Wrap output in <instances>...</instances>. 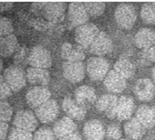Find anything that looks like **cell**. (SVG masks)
Returning a JSON list of instances; mask_svg holds the SVG:
<instances>
[{
	"mask_svg": "<svg viewBox=\"0 0 155 140\" xmlns=\"http://www.w3.org/2000/svg\"><path fill=\"white\" fill-rule=\"evenodd\" d=\"M86 71L90 80L99 82L104 80L109 70V62L103 57L92 56L87 61Z\"/></svg>",
	"mask_w": 155,
	"mask_h": 140,
	"instance_id": "cell-1",
	"label": "cell"
},
{
	"mask_svg": "<svg viewBox=\"0 0 155 140\" xmlns=\"http://www.w3.org/2000/svg\"><path fill=\"white\" fill-rule=\"evenodd\" d=\"M114 16L119 27L130 30L135 25L137 19V12L133 5L122 3L117 5Z\"/></svg>",
	"mask_w": 155,
	"mask_h": 140,
	"instance_id": "cell-2",
	"label": "cell"
},
{
	"mask_svg": "<svg viewBox=\"0 0 155 140\" xmlns=\"http://www.w3.org/2000/svg\"><path fill=\"white\" fill-rule=\"evenodd\" d=\"M10 86L12 92H18L22 89L27 83V75L21 67L16 65L10 66L4 70L2 75Z\"/></svg>",
	"mask_w": 155,
	"mask_h": 140,
	"instance_id": "cell-3",
	"label": "cell"
},
{
	"mask_svg": "<svg viewBox=\"0 0 155 140\" xmlns=\"http://www.w3.org/2000/svg\"><path fill=\"white\" fill-rule=\"evenodd\" d=\"M99 33V28L94 24L88 22L75 29L74 39L78 46L83 49H86L90 47Z\"/></svg>",
	"mask_w": 155,
	"mask_h": 140,
	"instance_id": "cell-4",
	"label": "cell"
},
{
	"mask_svg": "<svg viewBox=\"0 0 155 140\" xmlns=\"http://www.w3.org/2000/svg\"><path fill=\"white\" fill-rule=\"evenodd\" d=\"M28 64L32 67L47 69L51 67L52 57L48 49L41 46H35L29 52Z\"/></svg>",
	"mask_w": 155,
	"mask_h": 140,
	"instance_id": "cell-5",
	"label": "cell"
},
{
	"mask_svg": "<svg viewBox=\"0 0 155 140\" xmlns=\"http://www.w3.org/2000/svg\"><path fill=\"white\" fill-rule=\"evenodd\" d=\"M38 118L35 114L28 110H21L16 113L12 123L15 128H18L23 131L33 132L35 131L38 125Z\"/></svg>",
	"mask_w": 155,
	"mask_h": 140,
	"instance_id": "cell-6",
	"label": "cell"
},
{
	"mask_svg": "<svg viewBox=\"0 0 155 140\" xmlns=\"http://www.w3.org/2000/svg\"><path fill=\"white\" fill-rule=\"evenodd\" d=\"M67 14L68 21L71 26L76 28L88 23L90 18L82 3H71L68 7Z\"/></svg>",
	"mask_w": 155,
	"mask_h": 140,
	"instance_id": "cell-7",
	"label": "cell"
},
{
	"mask_svg": "<svg viewBox=\"0 0 155 140\" xmlns=\"http://www.w3.org/2000/svg\"><path fill=\"white\" fill-rule=\"evenodd\" d=\"M114 49L111 38L105 32H100L95 39L89 47V51L94 56H102L109 54Z\"/></svg>",
	"mask_w": 155,
	"mask_h": 140,
	"instance_id": "cell-8",
	"label": "cell"
},
{
	"mask_svg": "<svg viewBox=\"0 0 155 140\" xmlns=\"http://www.w3.org/2000/svg\"><path fill=\"white\" fill-rule=\"evenodd\" d=\"M35 114L41 123H50L55 121L59 115L58 103L54 99H49L46 103L35 109Z\"/></svg>",
	"mask_w": 155,
	"mask_h": 140,
	"instance_id": "cell-9",
	"label": "cell"
},
{
	"mask_svg": "<svg viewBox=\"0 0 155 140\" xmlns=\"http://www.w3.org/2000/svg\"><path fill=\"white\" fill-rule=\"evenodd\" d=\"M51 97V93L48 88L42 86H35L29 89L26 94L27 103L32 109H37L41 105L48 101Z\"/></svg>",
	"mask_w": 155,
	"mask_h": 140,
	"instance_id": "cell-10",
	"label": "cell"
},
{
	"mask_svg": "<svg viewBox=\"0 0 155 140\" xmlns=\"http://www.w3.org/2000/svg\"><path fill=\"white\" fill-rule=\"evenodd\" d=\"M66 5L64 3H45L41 4V12L45 19L52 24H57L64 18Z\"/></svg>",
	"mask_w": 155,
	"mask_h": 140,
	"instance_id": "cell-11",
	"label": "cell"
},
{
	"mask_svg": "<svg viewBox=\"0 0 155 140\" xmlns=\"http://www.w3.org/2000/svg\"><path fill=\"white\" fill-rule=\"evenodd\" d=\"M63 75L68 82L77 83L81 82L86 73V66L83 62L64 61L62 64Z\"/></svg>",
	"mask_w": 155,
	"mask_h": 140,
	"instance_id": "cell-12",
	"label": "cell"
},
{
	"mask_svg": "<svg viewBox=\"0 0 155 140\" xmlns=\"http://www.w3.org/2000/svg\"><path fill=\"white\" fill-rule=\"evenodd\" d=\"M118 97L113 94H105L100 96L95 103L97 110L105 114L109 119L116 117Z\"/></svg>",
	"mask_w": 155,
	"mask_h": 140,
	"instance_id": "cell-13",
	"label": "cell"
},
{
	"mask_svg": "<svg viewBox=\"0 0 155 140\" xmlns=\"http://www.w3.org/2000/svg\"><path fill=\"white\" fill-rule=\"evenodd\" d=\"M133 92L136 97L142 102H149L155 95V87L153 82L147 78H141L136 82Z\"/></svg>",
	"mask_w": 155,
	"mask_h": 140,
	"instance_id": "cell-14",
	"label": "cell"
},
{
	"mask_svg": "<svg viewBox=\"0 0 155 140\" xmlns=\"http://www.w3.org/2000/svg\"><path fill=\"white\" fill-rule=\"evenodd\" d=\"M62 108L67 115V117H71L73 120L82 121L86 117L87 110L80 106L71 95L64 96L62 103Z\"/></svg>",
	"mask_w": 155,
	"mask_h": 140,
	"instance_id": "cell-15",
	"label": "cell"
},
{
	"mask_svg": "<svg viewBox=\"0 0 155 140\" xmlns=\"http://www.w3.org/2000/svg\"><path fill=\"white\" fill-rule=\"evenodd\" d=\"M74 99L80 106L87 110L97 101L96 92L93 87L83 85L75 90Z\"/></svg>",
	"mask_w": 155,
	"mask_h": 140,
	"instance_id": "cell-16",
	"label": "cell"
},
{
	"mask_svg": "<svg viewBox=\"0 0 155 140\" xmlns=\"http://www.w3.org/2000/svg\"><path fill=\"white\" fill-rule=\"evenodd\" d=\"M83 134L87 140H103L106 136V130L101 122L91 119L85 123Z\"/></svg>",
	"mask_w": 155,
	"mask_h": 140,
	"instance_id": "cell-17",
	"label": "cell"
},
{
	"mask_svg": "<svg viewBox=\"0 0 155 140\" xmlns=\"http://www.w3.org/2000/svg\"><path fill=\"white\" fill-rule=\"evenodd\" d=\"M61 57L64 61L71 62H82L85 58L84 49L77 44H71L70 42H64L61 47Z\"/></svg>",
	"mask_w": 155,
	"mask_h": 140,
	"instance_id": "cell-18",
	"label": "cell"
},
{
	"mask_svg": "<svg viewBox=\"0 0 155 140\" xmlns=\"http://www.w3.org/2000/svg\"><path fill=\"white\" fill-rule=\"evenodd\" d=\"M135 110V103L130 95H122L118 97L116 117L120 121L129 120Z\"/></svg>",
	"mask_w": 155,
	"mask_h": 140,
	"instance_id": "cell-19",
	"label": "cell"
},
{
	"mask_svg": "<svg viewBox=\"0 0 155 140\" xmlns=\"http://www.w3.org/2000/svg\"><path fill=\"white\" fill-rule=\"evenodd\" d=\"M52 130L56 137L60 139L77 132V124L73 119L66 116L56 122Z\"/></svg>",
	"mask_w": 155,
	"mask_h": 140,
	"instance_id": "cell-20",
	"label": "cell"
},
{
	"mask_svg": "<svg viewBox=\"0 0 155 140\" xmlns=\"http://www.w3.org/2000/svg\"><path fill=\"white\" fill-rule=\"evenodd\" d=\"M103 83L107 89L113 94L123 92L126 88L127 82L123 76L116 73V71L110 70L103 80Z\"/></svg>",
	"mask_w": 155,
	"mask_h": 140,
	"instance_id": "cell-21",
	"label": "cell"
},
{
	"mask_svg": "<svg viewBox=\"0 0 155 140\" xmlns=\"http://www.w3.org/2000/svg\"><path fill=\"white\" fill-rule=\"evenodd\" d=\"M133 42L136 47L141 50L155 46V31L152 28H140L136 33Z\"/></svg>",
	"mask_w": 155,
	"mask_h": 140,
	"instance_id": "cell-22",
	"label": "cell"
},
{
	"mask_svg": "<svg viewBox=\"0 0 155 140\" xmlns=\"http://www.w3.org/2000/svg\"><path fill=\"white\" fill-rule=\"evenodd\" d=\"M27 80L29 83L34 86L45 87L50 81V74L47 69L37 68L30 67L26 72Z\"/></svg>",
	"mask_w": 155,
	"mask_h": 140,
	"instance_id": "cell-23",
	"label": "cell"
},
{
	"mask_svg": "<svg viewBox=\"0 0 155 140\" xmlns=\"http://www.w3.org/2000/svg\"><path fill=\"white\" fill-rule=\"evenodd\" d=\"M136 118L145 129H152L155 126V108L146 104L140 105L136 111Z\"/></svg>",
	"mask_w": 155,
	"mask_h": 140,
	"instance_id": "cell-24",
	"label": "cell"
},
{
	"mask_svg": "<svg viewBox=\"0 0 155 140\" xmlns=\"http://www.w3.org/2000/svg\"><path fill=\"white\" fill-rule=\"evenodd\" d=\"M124 130L126 136L133 140H140L145 134V129L144 125L138 121L136 117H131L130 119L127 120Z\"/></svg>",
	"mask_w": 155,
	"mask_h": 140,
	"instance_id": "cell-25",
	"label": "cell"
},
{
	"mask_svg": "<svg viewBox=\"0 0 155 140\" xmlns=\"http://www.w3.org/2000/svg\"><path fill=\"white\" fill-rule=\"evenodd\" d=\"M114 70L124 79H130L136 73L134 63L126 57H120L114 66Z\"/></svg>",
	"mask_w": 155,
	"mask_h": 140,
	"instance_id": "cell-26",
	"label": "cell"
},
{
	"mask_svg": "<svg viewBox=\"0 0 155 140\" xmlns=\"http://www.w3.org/2000/svg\"><path fill=\"white\" fill-rule=\"evenodd\" d=\"M19 47L18 39L14 34H11L5 37H1L0 39V54L3 58H7L14 54Z\"/></svg>",
	"mask_w": 155,
	"mask_h": 140,
	"instance_id": "cell-27",
	"label": "cell"
},
{
	"mask_svg": "<svg viewBox=\"0 0 155 140\" xmlns=\"http://www.w3.org/2000/svg\"><path fill=\"white\" fill-rule=\"evenodd\" d=\"M142 21L147 25H155V5L153 3H145L140 10Z\"/></svg>",
	"mask_w": 155,
	"mask_h": 140,
	"instance_id": "cell-28",
	"label": "cell"
},
{
	"mask_svg": "<svg viewBox=\"0 0 155 140\" xmlns=\"http://www.w3.org/2000/svg\"><path fill=\"white\" fill-rule=\"evenodd\" d=\"M29 52L30 51L26 46L19 45L17 50L15 51V53L13 54V62H14V64L16 66H19V67H20V65L28 64Z\"/></svg>",
	"mask_w": 155,
	"mask_h": 140,
	"instance_id": "cell-29",
	"label": "cell"
},
{
	"mask_svg": "<svg viewBox=\"0 0 155 140\" xmlns=\"http://www.w3.org/2000/svg\"><path fill=\"white\" fill-rule=\"evenodd\" d=\"M84 5L88 15L93 18L100 17L105 11V4L101 2H87Z\"/></svg>",
	"mask_w": 155,
	"mask_h": 140,
	"instance_id": "cell-30",
	"label": "cell"
},
{
	"mask_svg": "<svg viewBox=\"0 0 155 140\" xmlns=\"http://www.w3.org/2000/svg\"><path fill=\"white\" fill-rule=\"evenodd\" d=\"M138 59L142 66H149L155 63V46L141 50L138 54Z\"/></svg>",
	"mask_w": 155,
	"mask_h": 140,
	"instance_id": "cell-31",
	"label": "cell"
},
{
	"mask_svg": "<svg viewBox=\"0 0 155 140\" xmlns=\"http://www.w3.org/2000/svg\"><path fill=\"white\" fill-rule=\"evenodd\" d=\"M56 138L53 130L48 127H41L35 131L33 140H56Z\"/></svg>",
	"mask_w": 155,
	"mask_h": 140,
	"instance_id": "cell-32",
	"label": "cell"
},
{
	"mask_svg": "<svg viewBox=\"0 0 155 140\" xmlns=\"http://www.w3.org/2000/svg\"><path fill=\"white\" fill-rule=\"evenodd\" d=\"M32 132L23 131L18 128H13L10 132L8 140H33Z\"/></svg>",
	"mask_w": 155,
	"mask_h": 140,
	"instance_id": "cell-33",
	"label": "cell"
},
{
	"mask_svg": "<svg viewBox=\"0 0 155 140\" xmlns=\"http://www.w3.org/2000/svg\"><path fill=\"white\" fill-rule=\"evenodd\" d=\"M0 111L1 122L8 123L12 117V108L11 107L10 103L5 101H2L0 103Z\"/></svg>",
	"mask_w": 155,
	"mask_h": 140,
	"instance_id": "cell-34",
	"label": "cell"
},
{
	"mask_svg": "<svg viewBox=\"0 0 155 140\" xmlns=\"http://www.w3.org/2000/svg\"><path fill=\"white\" fill-rule=\"evenodd\" d=\"M13 26L12 20L6 17H2L0 19V34L1 37H5L12 34Z\"/></svg>",
	"mask_w": 155,
	"mask_h": 140,
	"instance_id": "cell-35",
	"label": "cell"
},
{
	"mask_svg": "<svg viewBox=\"0 0 155 140\" xmlns=\"http://www.w3.org/2000/svg\"><path fill=\"white\" fill-rule=\"evenodd\" d=\"M106 136L109 139L119 140L122 137V130L116 123H111L107 126L106 130Z\"/></svg>",
	"mask_w": 155,
	"mask_h": 140,
	"instance_id": "cell-36",
	"label": "cell"
},
{
	"mask_svg": "<svg viewBox=\"0 0 155 140\" xmlns=\"http://www.w3.org/2000/svg\"><path fill=\"white\" fill-rule=\"evenodd\" d=\"M12 90L10 88V86L6 83V82L5 81L4 77L1 76L0 78V95H1V100L4 101L5 99L8 98L9 96L12 95Z\"/></svg>",
	"mask_w": 155,
	"mask_h": 140,
	"instance_id": "cell-37",
	"label": "cell"
},
{
	"mask_svg": "<svg viewBox=\"0 0 155 140\" xmlns=\"http://www.w3.org/2000/svg\"><path fill=\"white\" fill-rule=\"evenodd\" d=\"M8 123H3L1 122L0 124V138L1 140H5L7 137V133H8Z\"/></svg>",
	"mask_w": 155,
	"mask_h": 140,
	"instance_id": "cell-38",
	"label": "cell"
},
{
	"mask_svg": "<svg viewBox=\"0 0 155 140\" xmlns=\"http://www.w3.org/2000/svg\"><path fill=\"white\" fill-rule=\"evenodd\" d=\"M60 140H82V138L78 132H75V133H73L71 135H69L67 137L60 138Z\"/></svg>",
	"mask_w": 155,
	"mask_h": 140,
	"instance_id": "cell-39",
	"label": "cell"
},
{
	"mask_svg": "<svg viewBox=\"0 0 155 140\" xmlns=\"http://www.w3.org/2000/svg\"><path fill=\"white\" fill-rule=\"evenodd\" d=\"M12 2H1V4H0L1 11H8V10L12 9Z\"/></svg>",
	"mask_w": 155,
	"mask_h": 140,
	"instance_id": "cell-40",
	"label": "cell"
},
{
	"mask_svg": "<svg viewBox=\"0 0 155 140\" xmlns=\"http://www.w3.org/2000/svg\"><path fill=\"white\" fill-rule=\"evenodd\" d=\"M152 76H153V82H155V65L152 69Z\"/></svg>",
	"mask_w": 155,
	"mask_h": 140,
	"instance_id": "cell-41",
	"label": "cell"
},
{
	"mask_svg": "<svg viewBox=\"0 0 155 140\" xmlns=\"http://www.w3.org/2000/svg\"><path fill=\"white\" fill-rule=\"evenodd\" d=\"M0 63H1V64H0V68L2 69V68H3V61H2V60H1Z\"/></svg>",
	"mask_w": 155,
	"mask_h": 140,
	"instance_id": "cell-42",
	"label": "cell"
},
{
	"mask_svg": "<svg viewBox=\"0 0 155 140\" xmlns=\"http://www.w3.org/2000/svg\"><path fill=\"white\" fill-rule=\"evenodd\" d=\"M119 140H127V139H119Z\"/></svg>",
	"mask_w": 155,
	"mask_h": 140,
	"instance_id": "cell-43",
	"label": "cell"
},
{
	"mask_svg": "<svg viewBox=\"0 0 155 140\" xmlns=\"http://www.w3.org/2000/svg\"><path fill=\"white\" fill-rule=\"evenodd\" d=\"M153 4H154V5H155V3H153Z\"/></svg>",
	"mask_w": 155,
	"mask_h": 140,
	"instance_id": "cell-44",
	"label": "cell"
}]
</instances>
